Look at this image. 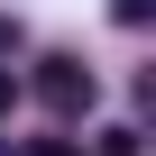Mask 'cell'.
Wrapping results in <instances>:
<instances>
[{
	"label": "cell",
	"mask_w": 156,
	"mask_h": 156,
	"mask_svg": "<svg viewBox=\"0 0 156 156\" xmlns=\"http://www.w3.org/2000/svg\"><path fill=\"white\" fill-rule=\"evenodd\" d=\"M28 92L55 110V119H83L92 101H101V83H92V64H73V55H37V73H28Z\"/></svg>",
	"instance_id": "6da1fadb"
},
{
	"label": "cell",
	"mask_w": 156,
	"mask_h": 156,
	"mask_svg": "<svg viewBox=\"0 0 156 156\" xmlns=\"http://www.w3.org/2000/svg\"><path fill=\"white\" fill-rule=\"evenodd\" d=\"M19 156H83V147H73V138H28Z\"/></svg>",
	"instance_id": "277c9868"
},
{
	"label": "cell",
	"mask_w": 156,
	"mask_h": 156,
	"mask_svg": "<svg viewBox=\"0 0 156 156\" xmlns=\"http://www.w3.org/2000/svg\"><path fill=\"white\" fill-rule=\"evenodd\" d=\"M19 46H28V28H19L9 9H0V55H19Z\"/></svg>",
	"instance_id": "5b68a950"
},
{
	"label": "cell",
	"mask_w": 156,
	"mask_h": 156,
	"mask_svg": "<svg viewBox=\"0 0 156 156\" xmlns=\"http://www.w3.org/2000/svg\"><path fill=\"white\" fill-rule=\"evenodd\" d=\"M147 9H156V0H110V19H119V28H147Z\"/></svg>",
	"instance_id": "3957f363"
},
{
	"label": "cell",
	"mask_w": 156,
	"mask_h": 156,
	"mask_svg": "<svg viewBox=\"0 0 156 156\" xmlns=\"http://www.w3.org/2000/svg\"><path fill=\"white\" fill-rule=\"evenodd\" d=\"M92 156H138V119H110V129H92Z\"/></svg>",
	"instance_id": "7a4b0ae2"
},
{
	"label": "cell",
	"mask_w": 156,
	"mask_h": 156,
	"mask_svg": "<svg viewBox=\"0 0 156 156\" xmlns=\"http://www.w3.org/2000/svg\"><path fill=\"white\" fill-rule=\"evenodd\" d=\"M0 156H9V147H0Z\"/></svg>",
	"instance_id": "52a82bcc"
},
{
	"label": "cell",
	"mask_w": 156,
	"mask_h": 156,
	"mask_svg": "<svg viewBox=\"0 0 156 156\" xmlns=\"http://www.w3.org/2000/svg\"><path fill=\"white\" fill-rule=\"evenodd\" d=\"M9 110H19V83H9V73H0V119H9Z\"/></svg>",
	"instance_id": "8992f818"
}]
</instances>
